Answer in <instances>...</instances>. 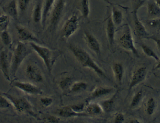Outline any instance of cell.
I'll return each mask as SVG.
<instances>
[{"label": "cell", "mask_w": 160, "mask_h": 123, "mask_svg": "<svg viewBox=\"0 0 160 123\" xmlns=\"http://www.w3.org/2000/svg\"><path fill=\"white\" fill-rule=\"evenodd\" d=\"M142 91L140 90L137 92L133 96L130 104L131 108H136L137 106H138V105L142 100Z\"/></svg>", "instance_id": "cell-31"}, {"label": "cell", "mask_w": 160, "mask_h": 123, "mask_svg": "<svg viewBox=\"0 0 160 123\" xmlns=\"http://www.w3.org/2000/svg\"><path fill=\"white\" fill-rule=\"evenodd\" d=\"M148 13L151 16H157L160 15V7L155 2H149L148 5Z\"/></svg>", "instance_id": "cell-29"}, {"label": "cell", "mask_w": 160, "mask_h": 123, "mask_svg": "<svg viewBox=\"0 0 160 123\" xmlns=\"http://www.w3.org/2000/svg\"><path fill=\"white\" fill-rule=\"evenodd\" d=\"M16 29L18 33V37L22 41L38 42L37 38L28 29L21 26H17Z\"/></svg>", "instance_id": "cell-15"}, {"label": "cell", "mask_w": 160, "mask_h": 123, "mask_svg": "<svg viewBox=\"0 0 160 123\" xmlns=\"http://www.w3.org/2000/svg\"><path fill=\"white\" fill-rule=\"evenodd\" d=\"M79 19L76 14H73L66 21L61 31V36L65 39H68L78 30Z\"/></svg>", "instance_id": "cell-6"}, {"label": "cell", "mask_w": 160, "mask_h": 123, "mask_svg": "<svg viewBox=\"0 0 160 123\" xmlns=\"http://www.w3.org/2000/svg\"><path fill=\"white\" fill-rule=\"evenodd\" d=\"M118 43L121 47L130 51L137 57H139V54L135 46L131 29L128 26L122 35L119 37Z\"/></svg>", "instance_id": "cell-5"}, {"label": "cell", "mask_w": 160, "mask_h": 123, "mask_svg": "<svg viewBox=\"0 0 160 123\" xmlns=\"http://www.w3.org/2000/svg\"><path fill=\"white\" fill-rule=\"evenodd\" d=\"M56 0H45L43 10H42V22L44 25L47 17L49 16V13L52 11Z\"/></svg>", "instance_id": "cell-21"}, {"label": "cell", "mask_w": 160, "mask_h": 123, "mask_svg": "<svg viewBox=\"0 0 160 123\" xmlns=\"http://www.w3.org/2000/svg\"><path fill=\"white\" fill-rule=\"evenodd\" d=\"M65 1L66 0H58L51 11L50 24L53 29L56 28L59 22L65 7Z\"/></svg>", "instance_id": "cell-8"}, {"label": "cell", "mask_w": 160, "mask_h": 123, "mask_svg": "<svg viewBox=\"0 0 160 123\" xmlns=\"http://www.w3.org/2000/svg\"><path fill=\"white\" fill-rule=\"evenodd\" d=\"M40 102L43 107L48 108L53 104V100L51 97L44 96L40 99Z\"/></svg>", "instance_id": "cell-34"}, {"label": "cell", "mask_w": 160, "mask_h": 123, "mask_svg": "<svg viewBox=\"0 0 160 123\" xmlns=\"http://www.w3.org/2000/svg\"><path fill=\"white\" fill-rule=\"evenodd\" d=\"M148 39H151L156 43V45L158 49L160 50V38H157L154 36H150Z\"/></svg>", "instance_id": "cell-42"}, {"label": "cell", "mask_w": 160, "mask_h": 123, "mask_svg": "<svg viewBox=\"0 0 160 123\" xmlns=\"http://www.w3.org/2000/svg\"><path fill=\"white\" fill-rule=\"evenodd\" d=\"M155 69H160V60L158 62V64L156 65L155 68Z\"/></svg>", "instance_id": "cell-44"}, {"label": "cell", "mask_w": 160, "mask_h": 123, "mask_svg": "<svg viewBox=\"0 0 160 123\" xmlns=\"http://www.w3.org/2000/svg\"><path fill=\"white\" fill-rule=\"evenodd\" d=\"M137 13L138 12H133L134 32L135 35L138 38L148 39L150 35L146 29V27L138 19Z\"/></svg>", "instance_id": "cell-12"}, {"label": "cell", "mask_w": 160, "mask_h": 123, "mask_svg": "<svg viewBox=\"0 0 160 123\" xmlns=\"http://www.w3.org/2000/svg\"><path fill=\"white\" fill-rule=\"evenodd\" d=\"M58 114L59 116L63 118L89 116L86 113H77L71 108L70 106H65L60 108L58 110Z\"/></svg>", "instance_id": "cell-16"}, {"label": "cell", "mask_w": 160, "mask_h": 123, "mask_svg": "<svg viewBox=\"0 0 160 123\" xmlns=\"http://www.w3.org/2000/svg\"><path fill=\"white\" fill-rule=\"evenodd\" d=\"M85 113L88 116H98L102 114L104 112L100 103L91 102L86 104L85 107Z\"/></svg>", "instance_id": "cell-18"}, {"label": "cell", "mask_w": 160, "mask_h": 123, "mask_svg": "<svg viewBox=\"0 0 160 123\" xmlns=\"http://www.w3.org/2000/svg\"><path fill=\"white\" fill-rule=\"evenodd\" d=\"M29 53L30 52L24 44L21 42L18 43L14 52L10 68V74L12 77L15 76L23 61Z\"/></svg>", "instance_id": "cell-3"}, {"label": "cell", "mask_w": 160, "mask_h": 123, "mask_svg": "<svg viewBox=\"0 0 160 123\" xmlns=\"http://www.w3.org/2000/svg\"><path fill=\"white\" fill-rule=\"evenodd\" d=\"M2 40V43L5 45H9L11 43V39L10 37V35L7 30H4L2 31L1 35Z\"/></svg>", "instance_id": "cell-36"}, {"label": "cell", "mask_w": 160, "mask_h": 123, "mask_svg": "<svg viewBox=\"0 0 160 123\" xmlns=\"http://www.w3.org/2000/svg\"><path fill=\"white\" fill-rule=\"evenodd\" d=\"M29 0H19L18 1V5L20 10L22 11H24L26 10Z\"/></svg>", "instance_id": "cell-40"}, {"label": "cell", "mask_w": 160, "mask_h": 123, "mask_svg": "<svg viewBox=\"0 0 160 123\" xmlns=\"http://www.w3.org/2000/svg\"><path fill=\"white\" fill-rule=\"evenodd\" d=\"M157 104L154 98H149L146 103V109L147 114L151 116L153 114L156 110Z\"/></svg>", "instance_id": "cell-24"}, {"label": "cell", "mask_w": 160, "mask_h": 123, "mask_svg": "<svg viewBox=\"0 0 160 123\" xmlns=\"http://www.w3.org/2000/svg\"></svg>", "instance_id": "cell-46"}, {"label": "cell", "mask_w": 160, "mask_h": 123, "mask_svg": "<svg viewBox=\"0 0 160 123\" xmlns=\"http://www.w3.org/2000/svg\"><path fill=\"white\" fill-rule=\"evenodd\" d=\"M148 70L146 67H140L135 70L132 74L131 81L129 85V90H131L134 87L138 85L145 80L147 77Z\"/></svg>", "instance_id": "cell-10"}, {"label": "cell", "mask_w": 160, "mask_h": 123, "mask_svg": "<svg viewBox=\"0 0 160 123\" xmlns=\"http://www.w3.org/2000/svg\"><path fill=\"white\" fill-rule=\"evenodd\" d=\"M113 90V88L108 86H100L96 87L86 99V104L98 98L108 95L112 92Z\"/></svg>", "instance_id": "cell-11"}, {"label": "cell", "mask_w": 160, "mask_h": 123, "mask_svg": "<svg viewBox=\"0 0 160 123\" xmlns=\"http://www.w3.org/2000/svg\"><path fill=\"white\" fill-rule=\"evenodd\" d=\"M129 123H140V122L138 119H134L130 120Z\"/></svg>", "instance_id": "cell-43"}, {"label": "cell", "mask_w": 160, "mask_h": 123, "mask_svg": "<svg viewBox=\"0 0 160 123\" xmlns=\"http://www.w3.org/2000/svg\"><path fill=\"white\" fill-rule=\"evenodd\" d=\"M155 3L160 7V0H155Z\"/></svg>", "instance_id": "cell-45"}, {"label": "cell", "mask_w": 160, "mask_h": 123, "mask_svg": "<svg viewBox=\"0 0 160 123\" xmlns=\"http://www.w3.org/2000/svg\"><path fill=\"white\" fill-rule=\"evenodd\" d=\"M149 26L160 31V18L149 20L147 22Z\"/></svg>", "instance_id": "cell-38"}, {"label": "cell", "mask_w": 160, "mask_h": 123, "mask_svg": "<svg viewBox=\"0 0 160 123\" xmlns=\"http://www.w3.org/2000/svg\"><path fill=\"white\" fill-rule=\"evenodd\" d=\"M9 23V17L7 15L0 16V29L4 31L6 30L7 26Z\"/></svg>", "instance_id": "cell-33"}, {"label": "cell", "mask_w": 160, "mask_h": 123, "mask_svg": "<svg viewBox=\"0 0 160 123\" xmlns=\"http://www.w3.org/2000/svg\"><path fill=\"white\" fill-rule=\"evenodd\" d=\"M33 20L35 23H38L42 21V9L41 5L38 4L35 6L33 15Z\"/></svg>", "instance_id": "cell-30"}, {"label": "cell", "mask_w": 160, "mask_h": 123, "mask_svg": "<svg viewBox=\"0 0 160 123\" xmlns=\"http://www.w3.org/2000/svg\"><path fill=\"white\" fill-rule=\"evenodd\" d=\"M106 34L109 45H113L115 36L116 25L114 23L111 17H108L107 22Z\"/></svg>", "instance_id": "cell-17"}, {"label": "cell", "mask_w": 160, "mask_h": 123, "mask_svg": "<svg viewBox=\"0 0 160 123\" xmlns=\"http://www.w3.org/2000/svg\"><path fill=\"white\" fill-rule=\"evenodd\" d=\"M26 75L30 80L34 82L41 83L44 80V77L41 70L36 65L29 64L25 69Z\"/></svg>", "instance_id": "cell-9"}, {"label": "cell", "mask_w": 160, "mask_h": 123, "mask_svg": "<svg viewBox=\"0 0 160 123\" xmlns=\"http://www.w3.org/2000/svg\"><path fill=\"white\" fill-rule=\"evenodd\" d=\"M125 119V116L123 113H118L115 116L114 123H123Z\"/></svg>", "instance_id": "cell-39"}, {"label": "cell", "mask_w": 160, "mask_h": 123, "mask_svg": "<svg viewBox=\"0 0 160 123\" xmlns=\"http://www.w3.org/2000/svg\"><path fill=\"white\" fill-rule=\"evenodd\" d=\"M88 87V84L83 81H78L73 83L70 89V92L72 93L81 92L85 91Z\"/></svg>", "instance_id": "cell-23"}, {"label": "cell", "mask_w": 160, "mask_h": 123, "mask_svg": "<svg viewBox=\"0 0 160 123\" xmlns=\"http://www.w3.org/2000/svg\"><path fill=\"white\" fill-rule=\"evenodd\" d=\"M111 18L116 26L120 25L123 22V13L119 9L113 7L112 9Z\"/></svg>", "instance_id": "cell-22"}, {"label": "cell", "mask_w": 160, "mask_h": 123, "mask_svg": "<svg viewBox=\"0 0 160 123\" xmlns=\"http://www.w3.org/2000/svg\"><path fill=\"white\" fill-rule=\"evenodd\" d=\"M73 83L72 79L70 77H66L63 78L60 81L59 86L61 90L62 91L69 90L72 85Z\"/></svg>", "instance_id": "cell-26"}, {"label": "cell", "mask_w": 160, "mask_h": 123, "mask_svg": "<svg viewBox=\"0 0 160 123\" xmlns=\"http://www.w3.org/2000/svg\"><path fill=\"white\" fill-rule=\"evenodd\" d=\"M117 94V92H116L110 98L107 100H103L100 103V105L102 107L104 112L108 113L112 111L114 105Z\"/></svg>", "instance_id": "cell-20"}, {"label": "cell", "mask_w": 160, "mask_h": 123, "mask_svg": "<svg viewBox=\"0 0 160 123\" xmlns=\"http://www.w3.org/2000/svg\"><path fill=\"white\" fill-rule=\"evenodd\" d=\"M29 44L32 48L43 60L48 72L51 73L53 65L57 59V55L49 48L38 45L35 42H30Z\"/></svg>", "instance_id": "cell-2"}, {"label": "cell", "mask_w": 160, "mask_h": 123, "mask_svg": "<svg viewBox=\"0 0 160 123\" xmlns=\"http://www.w3.org/2000/svg\"><path fill=\"white\" fill-rule=\"evenodd\" d=\"M10 101L4 95H0V109L6 110L12 107Z\"/></svg>", "instance_id": "cell-32"}, {"label": "cell", "mask_w": 160, "mask_h": 123, "mask_svg": "<svg viewBox=\"0 0 160 123\" xmlns=\"http://www.w3.org/2000/svg\"><path fill=\"white\" fill-rule=\"evenodd\" d=\"M3 95L10 101L16 111L20 113H27L33 116H36L32 105L26 98L13 96L6 93H3Z\"/></svg>", "instance_id": "cell-4"}, {"label": "cell", "mask_w": 160, "mask_h": 123, "mask_svg": "<svg viewBox=\"0 0 160 123\" xmlns=\"http://www.w3.org/2000/svg\"><path fill=\"white\" fill-rule=\"evenodd\" d=\"M84 37L86 45L89 48L98 56L101 55V45L98 39L92 34L86 31L84 32Z\"/></svg>", "instance_id": "cell-13"}, {"label": "cell", "mask_w": 160, "mask_h": 123, "mask_svg": "<svg viewBox=\"0 0 160 123\" xmlns=\"http://www.w3.org/2000/svg\"><path fill=\"white\" fill-rule=\"evenodd\" d=\"M0 70L7 80L11 81V74L7 52L2 50L0 52Z\"/></svg>", "instance_id": "cell-14"}, {"label": "cell", "mask_w": 160, "mask_h": 123, "mask_svg": "<svg viewBox=\"0 0 160 123\" xmlns=\"http://www.w3.org/2000/svg\"><path fill=\"white\" fill-rule=\"evenodd\" d=\"M60 118L55 116H49L45 118L44 121L48 123H59Z\"/></svg>", "instance_id": "cell-41"}, {"label": "cell", "mask_w": 160, "mask_h": 123, "mask_svg": "<svg viewBox=\"0 0 160 123\" xmlns=\"http://www.w3.org/2000/svg\"><path fill=\"white\" fill-rule=\"evenodd\" d=\"M70 107L77 113L82 114L85 111L86 106L83 103H80L70 105Z\"/></svg>", "instance_id": "cell-37"}, {"label": "cell", "mask_w": 160, "mask_h": 123, "mask_svg": "<svg viewBox=\"0 0 160 123\" xmlns=\"http://www.w3.org/2000/svg\"><path fill=\"white\" fill-rule=\"evenodd\" d=\"M147 0H132L133 12H138V10L145 4Z\"/></svg>", "instance_id": "cell-35"}, {"label": "cell", "mask_w": 160, "mask_h": 123, "mask_svg": "<svg viewBox=\"0 0 160 123\" xmlns=\"http://www.w3.org/2000/svg\"><path fill=\"white\" fill-rule=\"evenodd\" d=\"M6 12L9 15L13 18L17 17V8L15 1L13 0L8 4L6 8Z\"/></svg>", "instance_id": "cell-28"}, {"label": "cell", "mask_w": 160, "mask_h": 123, "mask_svg": "<svg viewBox=\"0 0 160 123\" xmlns=\"http://www.w3.org/2000/svg\"><path fill=\"white\" fill-rule=\"evenodd\" d=\"M12 84L16 88L29 95H40L43 92L39 87L30 83L15 81Z\"/></svg>", "instance_id": "cell-7"}, {"label": "cell", "mask_w": 160, "mask_h": 123, "mask_svg": "<svg viewBox=\"0 0 160 123\" xmlns=\"http://www.w3.org/2000/svg\"><path fill=\"white\" fill-rule=\"evenodd\" d=\"M141 47L142 51H143V52H144V54H145L146 55L149 57L154 59L157 62H158V61H159V60H160V59L159 58L158 55L155 54V52H154V51L152 50V49H151L150 47H149L147 45H145V44H142L141 45Z\"/></svg>", "instance_id": "cell-27"}, {"label": "cell", "mask_w": 160, "mask_h": 123, "mask_svg": "<svg viewBox=\"0 0 160 123\" xmlns=\"http://www.w3.org/2000/svg\"><path fill=\"white\" fill-rule=\"evenodd\" d=\"M81 10L82 17L84 19L88 18L90 13L89 0H82L81 2Z\"/></svg>", "instance_id": "cell-25"}, {"label": "cell", "mask_w": 160, "mask_h": 123, "mask_svg": "<svg viewBox=\"0 0 160 123\" xmlns=\"http://www.w3.org/2000/svg\"><path fill=\"white\" fill-rule=\"evenodd\" d=\"M69 49L78 62L82 67L92 70L100 77L108 79L104 71L93 60L86 50L80 47L73 45H70Z\"/></svg>", "instance_id": "cell-1"}, {"label": "cell", "mask_w": 160, "mask_h": 123, "mask_svg": "<svg viewBox=\"0 0 160 123\" xmlns=\"http://www.w3.org/2000/svg\"><path fill=\"white\" fill-rule=\"evenodd\" d=\"M113 73L114 77L118 84H121L124 74V68L123 65L120 63H115L113 65Z\"/></svg>", "instance_id": "cell-19"}]
</instances>
